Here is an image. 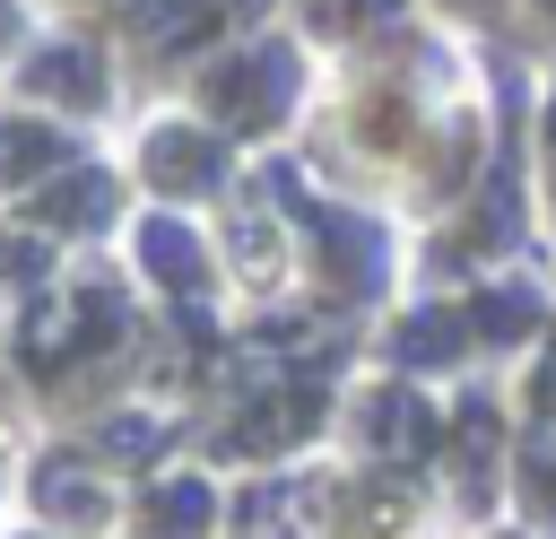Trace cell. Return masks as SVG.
<instances>
[{"mask_svg":"<svg viewBox=\"0 0 556 539\" xmlns=\"http://www.w3.org/2000/svg\"><path fill=\"white\" fill-rule=\"evenodd\" d=\"M139 35H148L156 52H165V43L182 52V43H200V35H208V9H182V17H165V9H156V17H139Z\"/></svg>","mask_w":556,"mask_h":539,"instance_id":"7","label":"cell"},{"mask_svg":"<svg viewBox=\"0 0 556 539\" xmlns=\"http://www.w3.org/2000/svg\"><path fill=\"white\" fill-rule=\"evenodd\" d=\"M43 165H61V139H52L43 122H0V183L43 174Z\"/></svg>","mask_w":556,"mask_h":539,"instance_id":"5","label":"cell"},{"mask_svg":"<svg viewBox=\"0 0 556 539\" xmlns=\"http://www.w3.org/2000/svg\"><path fill=\"white\" fill-rule=\"evenodd\" d=\"M208 104H217L226 122L261 130V122H269V113L287 104V52H252V61L217 70V78H208Z\"/></svg>","mask_w":556,"mask_h":539,"instance_id":"1","label":"cell"},{"mask_svg":"<svg viewBox=\"0 0 556 539\" xmlns=\"http://www.w3.org/2000/svg\"><path fill=\"white\" fill-rule=\"evenodd\" d=\"M139 252H148V270H165V278H182V287L200 278V252H191V235H182V226H165V217L139 235Z\"/></svg>","mask_w":556,"mask_h":539,"instance_id":"6","label":"cell"},{"mask_svg":"<svg viewBox=\"0 0 556 539\" xmlns=\"http://www.w3.org/2000/svg\"><path fill=\"white\" fill-rule=\"evenodd\" d=\"M113 209V183L104 174H61L43 200H35V217H52V226H96Z\"/></svg>","mask_w":556,"mask_h":539,"instance_id":"4","label":"cell"},{"mask_svg":"<svg viewBox=\"0 0 556 539\" xmlns=\"http://www.w3.org/2000/svg\"><path fill=\"white\" fill-rule=\"evenodd\" d=\"M0 278H43V243H0Z\"/></svg>","mask_w":556,"mask_h":539,"instance_id":"9","label":"cell"},{"mask_svg":"<svg viewBox=\"0 0 556 539\" xmlns=\"http://www.w3.org/2000/svg\"><path fill=\"white\" fill-rule=\"evenodd\" d=\"M200 522V487H165L156 496V530H191Z\"/></svg>","mask_w":556,"mask_h":539,"instance_id":"8","label":"cell"},{"mask_svg":"<svg viewBox=\"0 0 556 539\" xmlns=\"http://www.w3.org/2000/svg\"><path fill=\"white\" fill-rule=\"evenodd\" d=\"M26 87H35V96H61V104H104L96 61H87V52H70V43L35 52V61H26Z\"/></svg>","mask_w":556,"mask_h":539,"instance_id":"3","label":"cell"},{"mask_svg":"<svg viewBox=\"0 0 556 539\" xmlns=\"http://www.w3.org/2000/svg\"><path fill=\"white\" fill-rule=\"evenodd\" d=\"M0 43H9V9H0Z\"/></svg>","mask_w":556,"mask_h":539,"instance_id":"10","label":"cell"},{"mask_svg":"<svg viewBox=\"0 0 556 539\" xmlns=\"http://www.w3.org/2000/svg\"><path fill=\"white\" fill-rule=\"evenodd\" d=\"M148 174H156L165 191H208V183H217V148H208L200 130H165V139L148 148Z\"/></svg>","mask_w":556,"mask_h":539,"instance_id":"2","label":"cell"}]
</instances>
